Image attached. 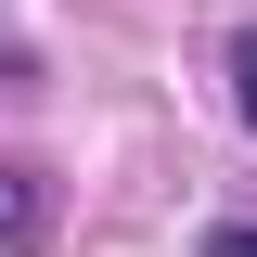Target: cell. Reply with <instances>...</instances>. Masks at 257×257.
Instances as JSON below:
<instances>
[{
    "label": "cell",
    "mask_w": 257,
    "mask_h": 257,
    "mask_svg": "<svg viewBox=\"0 0 257 257\" xmlns=\"http://www.w3.org/2000/svg\"><path fill=\"white\" fill-rule=\"evenodd\" d=\"M231 90H244V128H257V26L231 39Z\"/></svg>",
    "instance_id": "obj_2"
},
{
    "label": "cell",
    "mask_w": 257,
    "mask_h": 257,
    "mask_svg": "<svg viewBox=\"0 0 257 257\" xmlns=\"http://www.w3.org/2000/svg\"><path fill=\"white\" fill-rule=\"evenodd\" d=\"M26 231H39V180H26V167H0V257L26 244Z\"/></svg>",
    "instance_id": "obj_1"
},
{
    "label": "cell",
    "mask_w": 257,
    "mask_h": 257,
    "mask_svg": "<svg viewBox=\"0 0 257 257\" xmlns=\"http://www.w3.org/2000/svg\"><path fill=\"white\" fill-rule=\"evenodd\" d=\"M206 257H257V231H206Z\"/></svg>",
    "instance_id": "obj_3"
}]
</instances>
